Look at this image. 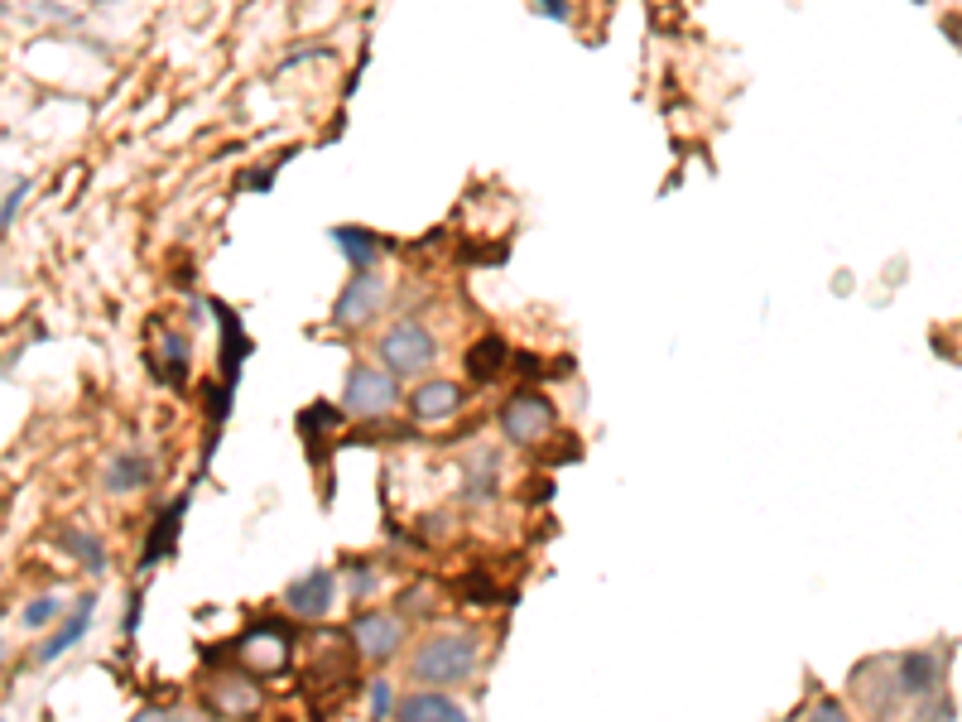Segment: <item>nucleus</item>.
<instances>
[{
	"mask_svg": "<svg viewBox=\"0 0 962 722\" xmlns=\"http://www.w3.org/2000/svg\"><path fill=\"white\" fill-rule=\"evenodd\" d=\"M482 660V641L467 626H443V631L424 636L419 650L409 655V679L424 689H457L477 674Z\"/></svg>",
	"mask_w": 962,
	"mask_h": 722,
	"instance_id": "nucleus-1",
	"label": "nucleus"
},
{
	"mask_svg": "<svg viewBox=\"0 0 962 722\" xmlns=\"http://www.w3.org/2000/svg\"><path fill=\"white\" fill-rule=\"evenodd\" d=\"M375 357L385 361V371L395 381L399 376H424V371L438 361V342H433V333L424 328L419 318H399V323H390V328L381 333Z\"/></svg>",
	"mask_w": 962,
	"mask_h": 722,
	"instance_id": "nucleus-2",
	"label": "nucleus"
},
{
	"mask_svg": "<svg viewBox=\"0 0 962 722\" xmlns=\"http://www.w3.org/2000/svg\"><path fill=\"white\" fill-rule=\"evenodd\" d=\"M851 698L861 703V713H867L871 722H900V713H905V689H900L895 679V660H861L857 669H851Z\"/></svg>",
	"mask_w": 962,
	"mask_h": 722,
	"instance_id": "nucleus-3",
	"label": "nucleus"
},
{
	"mask_svg": "<svg viewBox=\"0 0 962 722\" xmlns=\"http://www.w3.org/2000/svg\"><path fill=\"white\" fill-rule=\"evenodd\" d=\"M395 405H399V385H395V376H390V371L367 366V361L347 371V391H343V409H347V415H357V419H385Z\"/></svg>",
	"mask_w": 962,
	"mask_h": 722,
	"instance_id": "nucleus-4",
	"label": "nucleus"
},
{
	"mask_svg": "<svg viewBox=\"0 0 962 722\" xmlns=\"http://www.w3.org/2000/svg\"><path fill=\"white\" fill-rule=\"evenodd\" d=\"M385 304V280L375 270H351V280L343 284V294H337L333 304V328L337 333H351L361 328V323H371L375 313H381Z\"/></svg>",
	"mask_w": 962,
	"mask_h": 722,
	"instance_id": "nucleus-5",
	"label": "nucleus"
},
{
	"mask_svg": "<svg viewBox=\"0 0 962 722\" xmlns=\"http://www.w3.org/2000/svg\"><path fill=\"white\" fill-rule=\"evenodd\" d=\"M554 429V405L544 400L540 391H515L510 400L501 405V433L510 443H544Z\"/></svg>",
	"mask_w": 962,
	"mask_h": 722,
	"instance_id": "nucleus-6",
	"label": "nucleus"
},
{
	"mask_svg": "<svg viewBox=\"0 0 962 722\" xmlns=\"http://www.w3.org/2000/svg\"><path fill=\"white\" fill-rule=\"evenodd\" d=\"M337 597H343V583H337V573H327V569H309L303 578H294V583L285 587V607L303 621H323L327 612L337 607Z\"/></svg>",
	"mask_w": 962,
	"mask_h": 722,
	"instance_id": "nucleus-7",
	"label": "nucleus"
},
{
	"mask_svg": "<svg viewBox=\"0 0 962 722\" xmlns=\"http://www.w3.org/2000/svg\"><path fill=\"white\" fill-rule=\"evenodd\" d=\"M347 631H351V645L367 660H390L399 650V641H405V621L395 612H361Z\"/></svg>",
	"mask_w": 962,
	"mask_h": 722,
	"instance_id": "nucleus-8",
	"label": "nucleus"
},
{
	"mask_svg": "<svg viewBox=\"0 0 962 722\" xmlns=\"http://www.w3.org/2000/svg\"><path fill=\"white\" fill-rule=\"evenodd\" d=\"M895 679H900V689H905V698L924 703V698H934L943 684V655L939 650H905V655H895Z\"/></svg>",
	"mask_w": 962,
	"mask_h": 722,
	"instance_id": "nucleus-9",
	"label": "nucleus"
},
{
	"mask_svg": "<svg viewBox=\"0 0 962 722\" xmlns=\"http://www.w3.org/2000/svg\"><path fill=\"white\" fill-rule=\"evenodd\" d=\"M212 318H217V333H222V347H217L222 385H236L241 381V361L251 357V337H246V328H241L236 308H227L222 299H212Z\"/></svg>",
	"mask_w": 962,
	"mask_h": 722,
	"instance_id": "nucleus-10",
	"label": "nucleus"
},
{
	"mask_svg": "<svg viewBox=\"0 0 962 722\" xmlns=\"http://www.w3.org/2000/svg\"><path fill=\"white\" fill-rule=\"evenodd\" d=\"M462 409V385L457 381H424L419 391L409 395V415L414 424H443Z\"/></svg>",
	"mask_w": 962,
	"mask_h": 722,
	"instance_id": "nucleus-11",
	"label": "nucleus"
},
{
	"mask_svg": "<svg viewBox=\"0 0 962 722\" xmlns=\"http://www.w3.org/2000/svg\"><path fill=\"white\" fill-rule=\"evenodd\" d=\"M92 612H96V593H82V602L68 612V621H58V631L34 650V660H39V665H54L58 655H68L72 645H82V636L92 631Z\"/></svg>",
	"mask_w": 962,
	"mask_h": 722,
	"instance_id": "nucleus-12",
	"label": "nucleus"
},
{
	"mask_svg": "<svg viewBox=\"0 0 962 722\" xmlns=\"http://www.w3.org/2000/svg\"><path fill=\"white\" fill-rule=\"evenodd\" d=\"M184 511H188V497H178L174 505H164V511L154 515L150 535H144V549H140V569H154V563H164L169 554H174L178 525H184Z\"/></svg>",
	"mask_w": 962,
	"mask_h": 722,
	"instance_id": "nucleus-13",
	"label": "nucleus"
},
{
	"mask_svg": "<svg viewBox=\"0 0 962 722\" xmlns=\"http://www.w3.org/2000/svg\"><path fill=\"white\" fill-rule=\"evenodd\" d=\"M144 487H150V457L136 453V449L116 453L112 463L102 467V491L106 497H130V491H144Z\"/></svg>",
	"mask_w": 962,
	"mask_h": 722,
	"instance_id": "nucleus-14",
	"label": "nucleus"
},
{
	"mask_svg": "<svg viewBox=\"0 0 962 722\" xmlns=\"http://www.w3.org/2000/svg\"><path fill=\"white\" fill-rule=\"evenodd\" d=\"M462 708L448 698L443 689H419V694H405L395 708V722H453Z\"/></svg>",
	"mask_w": 962,
	"mask_h": 722,
	"instance_id": "nucleus-15",
	"label": "nucleus"
},
{
	"mask_svg": "<svg viewBox=\"0 0 962 722\" xmlns=\"http://www.w3.org/2000/svg\"><path fill=\"white\" fill-rule=\"evenodd\" d=\"M333 246L343 251V260L351 265V270H375V260H381V236L367 232V226H333Z\"/></svg>",
	"mask_w": 962,
	"mask_h": 722,
	"instance_id": "nucleus-16",
	"label": "nucleus"
},
{
	"mask_svg": "<svg viewBox=\"0 0 962 722\" xmlns=\"http://www.w3.org/2000/svg\"><path fill=\"white\" fill-rule=\"evenodd\" d=\"M506 361H510V347H506V337H496V333H486L482 342H472L467 347V376L472 381H496L506 371Z\"/></svg>",
	"mask_w": 962,
	"mask_h": 722,
	"instance_id": "nucleus-17",
	"label": "nucleus"
},
{
	"mask_svg": "<svg viewBox=\"0 0 962 722\" xmlns=\"http://www.w3.org/2000/svg\"><path fill=\"white\" fill-rule=\"evenodd\" d=\"M160 361H164L169 385H174V391H184V385H188V337L184 333H164Z\"/></svg>",
	"mask_w": 962,
	"mask_h": 722,
	"instance_id": "nucleus-18",
	"label": "nucleus"
},
{
	"mask_svg": "<svg viewBox=\"0 0 962 722\" xmlns=\"http://www.w3.org/2000/svg\"><path fill=\"white\" fill-rule=\"evenodd\" d=\"M212 703L222 708V713H255V703H260V694L251 689V679H231V684H217L212 689Z\"/></svg>",
	"mask_w": 962,
	"mask_h": 722,
	"instance_id": "nucleus-19",
	"label": "nucleus"
},
{
	"mask_svg": "<svg viewBox=\"0 0 962 722\" xmlns=\"http://www.w3.org/2000/svg\"><path fill=\"white\" fill-rule=\"evenodd\" d=\"M58 539H63V545H68L72 554H78V563H82V569L106 573V549H102V539H96V535H88V529H63V535H58Z\"/></svg>",
	"mask_w": 962,
	"mask_h": 722,
	"instance_id": "nucleus-20",
	"label": "nucleus"
},
{
	"mask_svg": "<svg viewBox=\"0 0 962 722\" xmlns=\"http://www.w3.org/2000/svg\"><path fill=\"white\" fill-rule=\"evenodd\" d=\"M58 617H63V597L44 593V597H34L30 607L20 612V626H24V631H44V626H54Z\"/></svg>",
	"mask_w": 962,
	"mask_h": 722,
	"instance_id": "nucleus-21",
	"label": "nucleus"
},
{
	"mask_svg": "<svg viewBox=\"0 0 962 722\" xmlns=\"http://www.w3.org/2000/svg\"><path fill=\"white\" fill-rule=\"evenodd\" d=\"M337 424H343V409H337V405H309V409L299 415V433H303V439H313L318 429L327 433V429H337Z\"/></svg>",
	"mask_w": 962,
	"mask_h": 722,
	"instance_id": "nucleus-22",
	"label": "nucleus"
},
{
	"mask_svg": "<svg viewBox=\"0 0 962 722\" xmlns=\"http://www.w3.org/2000/svg\"><path fill=\"white\" fill-rule=\"evenodd\" d=\"M395 708H399V698H395V689H390V679H371V689H367V718H371V722H385V718H395Z\"/></svg>",
	"mask_w": 962,
	"mask_h": 722,
	"instance_id": "nucleus-23",
	"label": "nucleus"
},
{
	"mask_svg": "<svg viewBox=\"0 0 962 722\" xmlns=\"http://www.w3.org/2000/svg\"><path fill=\"white\" fill-rule=\"evenodd\" d=\"M375 583H381V578H375V569H371V563H361V559H357V563H351V569H347L343 593H347V597H371V593H375Z\"/></svg>",
	"mask_w": 962,
	"mask_h": 722,
	"instance_id": "nucleus-24",
	"label": "nucleus"
},
{
	"mask_svg": "<svg viewBox=\"0 0 962 722\" xmlns=\"http://www.w3.org/2000/svg\"><path fill=\"white\" fill-rule=\"evenodd\" d=\"M915 722H958L953 698H924V703L915 708Z\"/></svg>",
	"mask_w": 962,
	"mask_h": 722,
	"instance_id": "nucleus-25",
	"label": "nucleus"
},
{
	"mask_svg": "<svg viewBox=\"0 0 962 722\" xmlns=\"http://www.w3.org/2000/svg\"><path fill=\"white\" fill-rule=\"evenodd\" d=\"M289 160H294V154H289ZM279 164H285V160H279ZM279 164H260L255 174H241V184H236V188H241V193H270V188H275Z\"/></svg>",
	"mask_w": 962,
	"mask_h": 722,
	"instance_id": "nucleus-26",
	"label": "nucleus"
},
{
	"mask_svg": "<svg viewBox=\"0 0 962 722\" xmlns=\"http://www.w3.org/2000/svg\"><path fill=\"white\" fill-rule=\"evenodd\" d=\"M231 391H236V385H207V419H212V424H222V419L231 415Z\"/></svg>",
	"mask_w": 962,
	"mask_h": 722,
	"instance_id": "nucleus-27",
	"label": "nucleus"
},
{
	"mask_svg": "<svg viewBox=\"0 0 962 722\" xmlns=\"http://www.w3.org/2000/svg\"><path fill=\"white\" fill-rule=\"evenodd\" d=\"M24 193H30V178H20V184L5 193V208H0V226H5V232H10V226H15V212H20Z\"/></svg>",
	"mask_w": 962,
	"mask_h": 722,
	"instance_id": "nucleus-28",
	"label": "nucleus"
},
{
	"mask_svg": "<svg viewBox=\"0 0 962 722\" xmlns=\"http://www.w3.org/2000/svg\"><path fill=\"white\" fill-rule=\"evenodd\" d=\"M809 722H851V718H847V708H843V703H833V698H823V703H813Z\"/></svg>",
	"mask_w": 962,
	"mask_h": 722,
	"instance_id": "nucleus-29",
	"label": "nucleus"
},
{
	"mask_svg": "<svg viewBox=\"0 0 962 722\" xmlns=\"http://www.w3.org/2000/svg\"><path fill=\"white\" fill-rule=\"evenodd\" d=\"M530 10L540 20H558V24L568 20V0H530Z\"/></svg>",
	"mask_w": 962,
	"mask_h": 722,
	"instance_id": "nucleus-30",
	"label": "nucleus"
},
{
	"mask_svg": "<svg viewBox=\"0 0 962 722\" xmlns=\"http://www.w3.org/2000/svg\"><path fill=\"white\" fill-rule=\"evenodd\" d=\"M140 617H144V593H130V607H126V636L140 631Z\"/></svg>",
	"mask_w": 962,
	"mask_h": 722,
	"instance_id": "nucleus-31",
	"label": "nucleus"
},
{
	"mask_svg": "<svg viewBox=\"0 0 962 722\" xmlns=\"http://www.w3.org/2000/svg\"><path fill=\"white\" fill-rule=\"evenodd\" d=\"M136 722H184V718H178V713H169V708H144V713H140Z\"/></svg>",
	"mask_w": 962,
	"mask_h": 722,
	"instance_id": "nucleus-32",
	"label": "nucleus"
},
{
	"mask_svg": "<svg viewBox=\"0 0 962 722\" xmlns=\"http://www.w3.org/2000/svg\"><path fill=\"white\" fill-rule=\"evenodd\" d=\"M943 30H948V39H953V44H958V54H962V15H953V20L943 24Z\"/></svg>",
	"mask_w": 962,
	"mask_h": 722,
	"instance_id": "nucleus-33",
	"label": "nucleus"
},
{
	"mask_svg": "<svg viewBox=\"0 0 962 722\" xmlns=\"http://www.w3.org/2000/svg\"><path fill=\"white\" fill-rule=\"evenodd\" d=\"M453 722H472V718H467V713H457V718H453Z\"/></svg>",
	"mask_w": 962,
	"mask_h": 722,
	"instance_id": "nucleus-34",
	"label": "nucleus"
},
{
	"mask_svg": "<svg viewBox=\"0 0 962 722\" xmlns=\"http://www.w3.org/2000/svg\"><path fill=\"white\" fill-rule=\"evenodd\" d=\"M193 722H212V718H193Z\"/></svg>",
	"mask_w": 962,
	"mask_h": 722,
	"instance_id": "nucleus-35",
	"label": "nucleus"
}]
</instances>
